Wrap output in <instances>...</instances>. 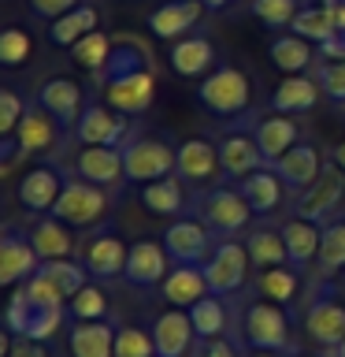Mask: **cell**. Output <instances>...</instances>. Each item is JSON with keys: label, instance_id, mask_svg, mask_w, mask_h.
I'll return each mask as SVG.
<instances>
[{"label": "cell", "instance_id": "cell-1", "mask_svg": "<svg viewBox=\"0 0 345 357\" xmlns=\"http://www.w3.org/2000/svg\"><path fill=\"white\" fill-rule=\"evenodd\" d=\"M108 108L122 112V116H141L156 100V67L149 49L138 38H119L115 52H111L108 67L93 78Z\"/></svg>", "mask_w": 345, "mask_h": 357}, {"label": "cell", "instance_id": "cell-2", "mask_svg": "<svg viewBox=\"0 0 345 357\" xmlns=\"http://www.w3.org/2000/svg\"><path fill=\"white\" fill-rule=\"evenodd\" d=\"M71 317L67 312V305H56V301H41L33 298L26 283L15 287V294H11L8 301V331L15 335V339H33V342H49L56 331L63 328V320Z\"/></svg>", "mask_w": 345, "mask_h": 357}, {"label": "cell", "instance_id": "cell-3", "mask_svg": "<svg viewBox=\"0 0 345 357\" xmlns=\"http://www.w3.org/2000/svg\"><path fill=\"white\" fill-rule=\"evenodd\" d=\"M241 335L252 350H267V354H294V342H289V312L286 305H275V301H252L241 317Z\"/></svg>", "mask_w": 345, "mask_h": 357}, {"label": "cell", "instance_id": "cell-4", "mask_svg": "<svg viewBox=\"0 0 345 357\" xmlns=\"http://www.w3.org/2000/svg\"><path fill=\"white\" fill-rule=\"evenodd\" d=\"M122 167H127V183L149 186L156 178L175 175L178 145H167L160 138H149V134H134V138L122 145Z\"/></svg>", "mask_w": 345, "mask_h": 357}, {"label": "cell", "instance_id": "cell-5", "mask_svg": "<svg viewBox=\"0 0 345 357\" xmlns=\"http://www.w3.org/2000/svg\"><path fill=\"white\" fill-rule=\"evenodd\" d=\"M197 220L204 223V227L216 234V238H234L238 231L249 227V220L256 216L252 205L241 197V190H227V186H219V190H208V194H200L197 197Z\"/></svg>", "mask_w": 345, "mask_h": 357}, {"label": "cell", "instance_id": "cell-6", "mask_svg": "<svg viewBox=\"0 0 345 357\" xmlns=\"http://www.w3.org/2000/svg\"><path fill=\"white\" fill-rule=\"evenodd\" d=\"M197 100L211 112V116H241L252 100V89H249L245 71H238V67H216V71L197 86Z\"/></svg>", "mask_w": 345, "mask_h": 357}, {"label": "cell", "instance_id": "cell-7", "mask_svg": "<svg viewBox=\"0 0 345 357\" xmlns=\"http://www.w3.org/2000/svg\"><path fill=\"white\" fill-rule=\"evenodd\" d=\"M249 250H245V242H234V238H223L216 242V250H211L208 264H204V279H208V294H219V298H230L245 290L249 283Z\"/></svg>", "mask_w": 345, "mask_h": 357}, {"label": "cell", "instance_id": "cell-8", "mask_svg": "<svg viewBox=\"0 0 345 357\" xmlns=\"http://www.w3.org/2000/svg\"><path fill=\"white\" fill-rule=\"evenodd\" d=\"M104 212H108L104 186L86 183L82 175L67 178L60 201L52 205V216H60L63 223H71V227H93V223L104 220Z\"/></svg>", "mask_w": 345, "mask_h": 357}, {"label": "cell", "instance_id": "cell-9", "mask_svg": "<svg viewBox=\"0 0 345 357\" xmlns=\"http://www.w3.org/2000/svg\"><path fill=\"white\" fill-rule=\"evenodd\" d=\"M305 331H308V339H316L323 346V350H334V346L345 339V301L334 298L330 283H327V290H323V279H319V287L308 294Z\"/></svg>", "mask_w": 345, "mask_h": 357}, {"label": "cell", "instance_id": "cell-10", "mask_svg": "<svg viewBox=\"0 0 345 357\" xmlns=\"http://www.w3.org/2000/svg\"><path fill=\"white\" fill-rule=\"evenodd\" d=\"M163 250L171 253L175 264H197L204 268L211 250H216V234H211L197 216H178L163 231Z\"/></svg>", "mask_w": 345, "mask_h": 357}, {"label": "cell", "instance_id": "cell-11", "mask_svg": "<svg viewBox=\"0 0 345 357\" xmlns=\"http://www.w3.org/2000/svg\"><path fill=\"white\" fill-rule=\"evenodd\" d=\"M41 257L30 242V231L22 234L15 223H4L0 231V287H19L38 275Z\"/></svg>", "mask_w": 345, "mask_h": 357}, {"label": "cell", "instance_id": "cell-12", "mask_svg": "<svg viewBox=\"0 0 345 357\" xmlns=\"http://www.w3.org/2000/svg\"><path fill=\"white\" fill-rule=\"evenodd\" d=\"M342 197H345V172L330 160L327 167H323V175L316 178V183L297 194L294 208H297V216H305V220L327 223V220L334 216V212H338Z\"/></svg>", "mask_w": 345, "mask_h": 357}, {"label": "cell", "instance_id": "cell-13", "mask_svg": "<svg viewBox=\"0 0 345 357\" xmlns=\"http://www.w3.org/2000/svg\"><path fill=\"white\" fill-rule=\"evenodd\" d=\"M63 127L56 123L49 112H45L38 100L26 108V116H22V123H19V130L8 138V145H4V167H11L15 164V156H30V153H45L49 145L56 142V134H60Z\"/></svg>", "mask_w": 345, "mask_h": 357}, {"label": "cell", "instance_id": "cell-14", "mask_svg": "<svg viewBox=\"0 0 345 357\" xmlns=\"http://www.w3.org/2000/svg\"><path fill=\"white\" fill-rule=\"evenodd\" d=\"M82 145H111V149H122L134 134H130V119L122 112L108 108V105H86L78 127L71 130Z\"/></svg>", "mask_w": 345, "mask_h": 357}, {"label": "cell", "instance_id": "cell-15", "mask_svg": "<svg viewBox=\"0 0 345 357\" xmlns=\"http://www.w3.org/2000/svg\"><path fill=\"white\" fill-rule=\"evenodd\" d=\"M78 253H82V264L93 279H119L122 272H127L130 245L122 242L115 231H97L82 242Z\"/></svg>", "mask_w": 345, "mask_h": 357}, {"label": "cell", "instance_id": "cell-16", "mask_svg": "<svg viewBox=\"0 0 345 357\" xmlns=\"http://www.w3.org/2000/svg\"><path fill=\"white\" fill-rule=\"evenodd\" d=\"M171 253L163 250V242H134L130 245V257H127V272H122V279H127L130 287H160L167 275H171Z\"/></svg>", "mask_w": 345, "mask_h": 357}, {"label": "cell", "instance_id": "cell-17", "mask_svg": "<svg viewBox=\"0 0 345 357\" xmlns=\"http://www.w3.org/2000/svg\"><path fill=\"white\" fill-rule=\"evenodd\" d=\"M152 342H156V357H186L197 346V331L189 320V309H167L156 317L152 324Z\"/></svg>", "mask_w": 345, "mask_h": 357}, {"label": "cell", "instance_id": "cell-18", "mask_svg": "<svg viewBox=\"0 0 345 357\" xmlns=\"http://www.w3.org/2000/svg\"><path fill=\"white\" fill-rule=\"evenodd\" d=\"M38 105L49 112L63 130H74L78 119H82V112H86L82 86L71 82V78H49V82L38 89Z\"/></svg>", "mask_w": 345, "mask_h": 357}, {"label": "cell", "instance_id": "cell-19", "mask_svg": "<svg viewBox=\"0 0 345 357\" xmlns=\"http://www.w3.org/2000/svg\"><path fill=\"white\" fill-rule=\"evenodd\" d=\"M63 183H67L63 172H56L49 164L30 167V172L19 178V205L26 212H33V216H45V212H52V205L60 201Z\"/></svg>", "mask_w": 345, "mask_h": 357}, {"label": "cell", "instance_id": "cell-20", "mask_svg": "<svg viewBox=\"0 0 345 357\" xmlns=\"http://www.w3.org/2000/svg\"><path fill=\"white\" fill-rule=\"evenodd\" d=\"M74 175H82L86 183H97L104 190L127 183L122 149H111V145H86V149L74 156Z\"/></svg>", "mask_w": 345, "mask_h": 357}, {"label": "cell", "instance_id": "cell-21", "mask_svg": "<svg viewBox=\"0 0 345 357\" xmlns=\"http://www.w3.org/2000/svg\"><path fill=\"white\" fill-rule=\"evenodd\" d=\"M219 167L227 178H241L260 172V167H271L267 164V156L260 153V145H256L252 134H241V130H230L227 138L219 142Z\"/></svg>", "mask_w": 345, "mask_h": 357}, {"label": "cell", "instance_id": "cell-22", "mask_svg": "<svg viewBox=\"0 0 345 357\" xmlns=\"http://www.w3.org/2000/svg\"><path fill=\"white\" fill-rule=\"evenodd\" d=\"M275 172H278V178L294 190V194H300V190H308L316 178L323 175V164L319 160V153H316V145H308V142H297L294 149H289L286 156H278V160L271 164Z\"/></svg>", "mask_w": 345, "mask_h": 357}, {"label": "cell", "instance_id": "cell-23", "mask_svg": "<svg viewBox=\"0 0 345 357\" xmlns=\"http://www.w3.org/2000/svg\"><path fill=\"white\" fill-rule=\"evenodd\" d=\"M223 172L219 167V145H211L208 138H186L178 145V167L175 175L186 183H211Z\"/></svg>", "mask_w": 345, "mask_h": 357}, {"label": "cell", "instance_id": "cell-24", "mask_svg": "<svg viewBox=\"0 0 345 357\" xmlns=\"http://www.w3.org/2000/svg\"><path fill=\"white\" fill-rule=\"evenodd\" d=\"M204 11L208 8L200 0H167L163 8H156L149 15V30L163 41H178V38H186V30L197 26V19Z\"/></svg>", "mask_w": 345, "mask_h": 357}, {"label": "cell", "instance_id": "cell-25", "mask_svg": "<svg viewBox=\"0 0 345 357\" xmlns=\"http://www.w3.org/2000/svg\"><path fill=\"white\" fill-rule=\"evenodd\" d=\"M252 138L260 145V153L267 156V164H275L278 156H286L297 145V123L282 116V112H271V116H260L252 123Z\"/></svg>", "mask_w": 345, "mask_h": 357}, {"label": "cell", "instance_id": "cell-26", "mask_svg": "<svg viewBox=\"0 0 345 357\" xmlns=\"http://www.w3.org/2000/svg\"><path fill=\"white\" fill-rule=\"evenodd\" d=\"M160 294H163L167 305H175V309L197 305V301L208 294L204 268H197V264H175L171 275H167L163 283H160Z\"/></svg>", "mask_w": 345, "mask_h": 357}, {"label": "cell", "instance_id": "cell-27", "mask_svg": "<svg viewBox=\"0 0 345 357\" xmlns=\"http://www.w3.org/2000/svg\"><path fill=\"white\" fill-rule=\"evenodd\" d=\"M282 238H286V250H289V264H294L297 272H300V268H316L319 242H323V223L294 216L282 227Z\"/></svg>", "mask_w": 345, "mask_h": 357}, {"label": "cell", "instance_id": "cell-28", "mask_svg": "<svg viewBox=\"0 0 345 357\" xmlns=\"http://www.w3.org/2000/svg\"><path fill=\"white\" fill-rule=\"evenodd\" d=\"M67 227H71V223H63L60 216H52V212H45V216L33 220L30 242H33V250H38L41 261H63V257L74 253V238Z\"/></svg>", "mask_w": 345, "mask_h": 357}, {"label": "cell", "instance_id": "cell-29", "mask_svg": "<svg viewBox=\"0 0 345 357\" xmlns=\"http://www.w3.org/2000/svg\"><path fill=\"white\" fill-rule=\"evenodd\" d=\"M241 197L252 205L256 216H271V212L282 205V197H286V183L278 178L275 167H260V172H252V175H245L241 183Z\"/></svg>", "mask_w": 345, "mask_h": 357}, {"label": "cell", "instance_id": "cell-30", "mask_svg": "<svg viewBox=\"0 0 345 357\" xmlns=\"http://www.w3.org/2000/svg\"><path fill=\"white\" fill-rule=\"evenodd\" d=\"M67 342L74 357H115V328L108 320H74Z\"/></svg>", "mask_w": 345, "mask_h": 357}, {"label": "cell", "instance_id": "cell-31", "mask_svg": "<svg viewBox=\"0 0 345 357\" xmlns=\"http://www.w3.org/2000/svg\"><path fill=\"white\" fill-rule=\"evenodd\" d=\"M319 82L308 75H286L282 82H278V89L271 93V112H282V116H300V112L316 108L319 100Z\"/></svg>", "mask_w": 345, "mask_h": 357}, {"label": "cell", "instance_id": "cell-32", "mask_svg": "<svg viewBox=\"0 0 345 357\" xmlns=\"http://www.w3.org/2000/svg\"><path fill=\"white\" fill-rule=\"evenodd\" d=\"M211 63H216V45L208 38H178L171 45V67L182 78H200V75H211Z\"/></svg>", "mask_w": 345, "mask_h": 357}, {"label": "cell", "instance_id": "cell-33", "mask_svg": "<svg viewBox=\"0 0 345 357\" xmlns=\"http://www.w3.org/2000/svg\"><path fill=\"white\" fill-rule=\"evenodd\" d=\"M245 250H249V261L252 268H282L289 264V250H286V238L282 231H271V227H252L245 234Z\"/></svg>", "mask_w": 345, "mask_h": 357}, {"label": "cell", "instance_id": "cell-34", "mask_svg": "<svg viewBox=\"0 0 345 357\" xmlns=\"http://www.w3.org/2000/svg\"><path fill=\"white\" fill-rule=\"evenodd\" d=\"M316 272L323 283L338 279L345 272V220H327L323 223V242L316 257Z\"/></svg>", "mask_w": 345, "mask_h": 357}, {"label": "cell", "instance_id": "cell-35", "mask_svg": "<svg viewBox=\"0 0 345 357\" xmlns=\"http://www.w3.org/2000/svg\"><path fill=\"white\" fill-rule=\"evenodd\" d=\"M141 201L156 216H175V220L186 216V194H182L178 175H167V178H156V183L141 186Z\"/></svg>", "mask_w": 345, "mask_h": 357}, {"label": "cell", "instance_id": "cell-36", "mask_svg": "<svg viewBox=\"0 0 345 357\" xmlns=\"http://www.w3.org/2000/svg\"><path fill=\"white\" fill-rule=\"evenodd\" d=\"M97 30V8L93 4H78L74 11H67V15L60 19H52V26H49V41L52 45H78L86 38V33H93Z\"/></svg>", "mask_w": 345, "mask_h": 357}, {"label": "cell", "instance_id": "cell-37", "mask_svg": "<svg viewBox=\"0 0 345 357\" xmlns=\"http://www.w3.org/2000/svg\"><path fill=\"white\" fill-rule=\"evenodd\" d=\"M289 30L297 33V38L305 41H327L338 33V11H334L330 4H312V8H300L297 19L289 22Z\"/></svg>", "mask_w": 345, "mask_h": 357}, {"label": "cell", "instance_id": "cell-38", "mask_svg": "<svg viewBox=\"0 0 345 357\" xmlns=\"http://www.w3.org/2000/svg\"><path fill=\"white\" fill-rule=\"evenodd\" d=\"M189 320H193V331L197 339H219L230 324V312H227V301L219 294H204L197 305H189Z\"/></svg>", "mask_w": 345, "mask_h": 357}, {"label": "cell", "instance_id": "cell-39", "mask_svg": "<svg viewBox=\"0 0 345 357\" xmlns=\"http://www.w3.org/2000/svg\"><path fill=\"white\" fill-rule=\"evenodd\" d=\"M38 275H45L49 283L60 290V294L71 301L78 290H82L89 283V272H86V264L82 261H71V257H63V261H41L38 268Z\"/></svg>", "mask_w": 345, "mask_h": 357}, {"label": "cell", "instance_id": "cell-40", "mask_svg": "<svg viewBox=\"0 0 345 357\" xmlns=\"http://www.w3.org/2000/svg\"><path fill=\"white\" fill-rule=\"evenodd\" d=\"M256 290H260V298L275 301V305H294L297 301V290H300V275L294 268H264L260 279H256Z\"/></svg>", "mask_w": 345, "mask_h": 357}, {"label": "cell", "instance_id": "cell-41", "mask_svg": "<svg viewBox=\"0 0 345 357\" xmlns=\"http://www.w3.org/2000/svg\"><path fill=\"white\" fill-rule=\"evenodd\" d=\"M271 60L286 75H305V67L312 63V45L297 33H278L271 41Z\"/></svg>", "mask_w": 345, "mask_h": 357}, {"label": "cell", "instance_id": "cell-42", "mask_svg": "<svg viewBox=\"0 0 345 357\" xmlns=\"http://www.w3.org/2000/svg\"><path fill=\"white\" fill-rule=\"evenodd\" d=\"M71 52H74V63L78 67H86L89 75H100L108 67V60H111V52H115V41L108 38V33H100V30H93V33H86L78 45H71Z\"/></svg>", "mask_w": 345, "mask_h": 357}, {"label": "cell", "instance_id": "cell-43", "mask_svg": "<svg viewBox=\"0 0 345 357\" xmlns=\"http://www.w3.org/2000/svg\"><path fill=\"white\" fill-rule=\"evenodd\" d=\"M67 312H71L74 320H104V317H108V298H104V290L93 287V283H86L71 301H67Z\"/></svg>", "mask_w": 345, "mask_h": 357}, {"label": "cell", "instance_id": "cell-44", "mask_svg": "<svg viewBox=\"0 0 345 357\" xmlns=\"http://www.w3.org/2000/svg\"><path fill=\"white\" fill-rule=\"evenodd\" d=\"M249 11L260 22H267V26H275V30H282L289 26V22L297 19V0H249Z\"/></svg>", "mask_w": 345, "mask_h": 357}, {"label": "cell", "instance_id": "cell-45", "mask_svg": "<svg viewBox=\"0 0 345 357\" xmlns=\"http://www.w3.org/2000/svg\"><path fill=\"white\" fill-rule=\"evenodd\" d=\"M115 357H156V342L141 328H119L115 331Z\"/></svg>", "mask_w": 345, "mask_h": 357}, {"label": "cell", "instance_id": "cell-46", "mask_svg": "<svg viewBox=\"0 0 345 357\" xmlns=\"http://www.w3.org/2000/svg\"><path fill=\"white\" fill-rule=\"evenodd\" d=\"M26 100H22L15 89H0V134L4 138H11V134L19 130V123H22V116H26Z\"/></svg>", "mask_w": 345, "mask_h": 357}, {"label": "cell", "instance_id": "cell-47", "mask_svg": "<svg viewBox=\"0 0 345 357\" xmlns=\"http://www.w3.org/2000/svg\"><path fill=\"white\" fill-rule=\"evenodd\" d=\"M316 82H319V89L334 100V105H345V60L323 63L316 71Z\"/></svg>", "mask_w": 345, "mask_h": 357}, {"label": "cell", "instance_id": "cell-48", "mask_svg": "<svg viewBox=\"0 0 345 357\" xmlns=\"http://www.w3.org/2000/svg\"><path fill=\"white\" fill-rule=\"evenodd\" d=\"M30 56V38H26V30H4L0 33V63L4 67H19L22 60Z\"/></svg>", "mask_w": 345, "mask_h": 357}, {"label": "cell", "instance_id": "cell-49", "mask_svg": "<svg viewBox=\"0 0 345 357\" xmlns=\"http://www.w3.org/2000/svg\"><path fill=\"white\" fill-rule=\"evenodd\" d=\"M189 357H241L238 346H234L230 339H197V346L189 350Z\"/></svg>", "mask_w": 345, "mask_h": 357}, {"label": "cell", "instance_id": "cell-50", "mask_svg": "<svg viewBox=\"0 0 345 357\" xmlns=\"http://www.w3.org/2000/svg\"><path fill=\"white\" fill-rule=\"evenodd\" d=\"M82 0H30V8L38 11L41 19H60V15H67V11H74Z\"/></svg>", "mask_w": 345, "mask_h": 357}, {"label": "cell", "instance_id": "cell-51", "mask_svg": "<svg viewBox=\"0 0 345 357\" xmlns=\"http://www.w3.org/2000/svg\"><path fill=\"white\" fill-rule=\"evenodd\" d=\"M319 52H323V60H345V30H338L334 38L323 41Z\"/></svg>", "mask_w": 345, "mask_h": 357}, {"label": "cell", "instance_id": "cell-52", "mask_svg": "<svg viewBox=\"0 0 345 357\" xmlns=\"http://www.w3.org/2000/svg\"><path fill=\"white\" fill-rule=\"evenodd\" d=\"M8 357H49V350H45V342H33V339H15V346H11Z\"/></svg>", "mask_w": 345, "mask_h": 357}, {"label": "cell", "instance_id": "cell-53", "mask_svg": "<svg viewBox=\"0 0 345 357\" xmlns=\"http://www.w3.org/2000/svg\"><path fill=\"white\" fill-rule=\"evenodd\" d=\"M330 160H334V164H338L342 172H345V142H338V145L330 149Z\"/></svg>", "mask_w": 345, "mask_h": 357}, {"label": "cell", "instance_id": "cell-54", "mask_svg": "<svg viewBox=\"0 0 345 357\" xmlns=\"http://www.w3.org/2000/svg\"><path fill=\"white\" fill-rule=\"evenodd\" d=\"M200 4H204L208 11H223V8H227V4H230V0H200Z\"/></svg>", "mask_w": 345, "mask_h": 357}, {"label": "cell", "instance_id": "cell-55", "mask_svg": "<svg viewBox=\"0 0 345 357\" xmlns=\"http://www.w3.org/2000/svg\"><path fill=\"white\" fill-rule=\"evenodd\" d=\"M327 357H345V339H342L338 346H334V350H327Z\"/></svg>", "mask_w": 345, "mask_h": 357}, {"label": "cell", "instance_id": "cell-56", "mask_svg": "<svg viewBox=\"0 0 345 357\" xmlns=\"http://www.w3.org/2000/svg\"><path fill=\"white\" fill-rule=\"evenodd\" d=\"M252 357H289V354H267V350H256Z\"/></svg>", "mask_w": 345, "mask_h": 357}, {"label": "cell", "instance_id": "cell-57", "mask_svg": "<svg viewBox=\"0 0 345 357\" xmlns=\"http://www.w3.org/2000/svg\"><path fill=\"white\" fill-rule=\"evenodd\" d=\"M297 357H300V354H297Z\"/></svg>", "mask_w": 345, "mask_h": 357}]
</instances>
